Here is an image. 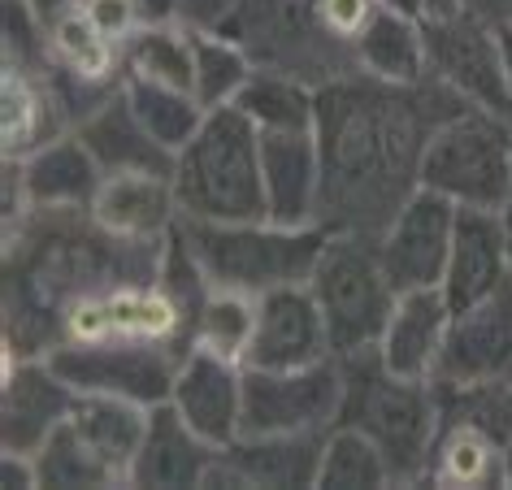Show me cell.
I'll list each match as a JSON object with an SVG mask.
<instances>
[{"label":"cell","instance_id":"5bb4252c","mask_svg":"<svg viewBox=\"0 0 512 490\" xmlns=\"http://www.w3.org/2000/svg\"><path fill=\"white\" fill-rule=\"evenodd\" d=\"M74 386L48 356H22L5 347V386H0V443L9 451H40L44 438L70 417Z\"/></svg>","mask_w":512,"mask_h":490},{"label":"cell","instance_id":"ac0fdd59","mask_svg":"<svg viewBox=\"0 0 512 490\" xmlns=\"http://www.w3.org/2000/svg\"><path fill=\"white\" fill-rule=\"evenodd\" d=\"M326 434H239L217 451L204 486H317Z\"/></svg>","mask_w":512,"mask_h":490},{"label":"cell","instance_id":"ba28073f","mask_svg":"<svg viewBox=\"0 0 512 490\" xmlns=\"http://www.w3.org/2000/svg\"><path fill=\"white\" fill-rule=\"evenodd\" d=\"M343 412V360L243 373V434H326Z\"/></svg>","mask_w":512,"mask_h":490},{"label":"cell","instance_id":"ffe728a7","mask_svg":"<svg viewBox=\"0 0 512 490\" xmlns=\"http://www.w3.org/2000/svg\"><path fill=\"white\" fill-rule=\"evenodd\" d=\"M504 282H512V256L504 230H499V217L491 209H460L452 252H447L443 269V295L452 304V313L495 295Z\"/></svg>","mask_w":512,"mask_h":490},{"label":"cell","instance_id":"b9f144b4","mask_svg":"<svg viewBox=\"0 0 512 490\" xmlns=\"http://www.w3.org/2000/svg\"><path fill=\"white\" fill-rule=\"evenodd\" d=\"M378 5L391 9V14H404V18L426 22V0H378Z\"/></svg>","mask_w":512,"mask_h":490},{"label":"cell","instance_id":"e575fe53","mask_svg":"<svg viewBox=\"0 0 512 490\" xmlns=\"http://www.w3.org/2000/svg\"><path fill=\"white\" fill-rule=\"evenodd\" d=\"M35 464H40V486H61V490L118 486V477L105 469V460L83 443L70 421H61L57 430L44 438V447L35 451Z\"/></svg>","mask_w":512,"mask_h":490},{"label":"cell","instance_id":"f6af8a7d","mask_svg":"<svg viewBox=\"0 0 512 490\" xmlns=\"http://www.w3.org/2000/svg\"><path fill=\"white\" fill-rule=\"evenodd\" d=\"M504 486H512V443L504 451Z\"/></svg>","mask_w":512,"mask_h":490},{"label":"cell","instance_id":"d6986e66","mask_svg":"<svg viewBox=\"0 0 512 490\" xmlns=\"http://www.w3.org/2000/svg\"><path fill=\"white\" fill-rule=\"evenodd\" d=\"M18 165V183L31 213H87L96 200L105 170L79 131H61L57 139L31 148L27 157H9Z\"/></svg>","mask_w":512,"mask_h":490},{"label":"cell","instance_id":"cb8c5ba5","mask_svg":"<svg viewBox=\"0 0 512 490\" xmlns=\"http://www.w3.org/2000/svg\"><path fill=\"white\" fill-rule=\"evenodd\" d=\"M74 131L92 148V157L100 161L105 174H170L174 170V157L144 131V122L135 118L122 87L105 105H96L87 113Z\"/></svg>","mask_w":512,"mask_h":490},{"label":"cell","instance_id":"3957f363","mask_svg":"<svg viewBox=\"0 0 512 490\" xmlns=\"http://www.w3.org/2000/svg\"><path fill=\"white\" fill-rule=\"evenodd\" d=\"M170 178L187 222L270 217L261 183V131L235 105L209 109L196 139L174 157Z\"/></svg>","mask_w":512,"mask_h":490},{"label":"cell","instance_id":"52a82bcc","mask_svg":"<svg viewBox=\"0 0 512 490\" xmlns=\"http://www.w3.org/2000/svg\"><path fill=\"white\" fill-rule=\"evenodd\" d=\"M105 343V339H139L165 343L187 352L191 347V313L152 278H122L113 287L83 291L61 308V343Z\"/></svg>","mask_w":512,"mask_h":490},{"label":"cell","instance_id":"8fae6325","mask_svg":"<svg viewBox=\"0 0 512 490\" xmlns=\"http://www.w3.org/2000/svg\"><path fill=\"white\" fill-rule=\"evenodd\" d=\"M456 204L443 200L430 187H413L400 200V209L387 217V226L378 230V256L387 265L391 282L400 291H443V269L447 252H452L456 235Z\"/></svg>","mask_w":512,"mask_h":490},{"label":"cell","instance_id":"f35d334b","mask_svg":"<svg viewBox=\"0 0 512 490\" xmlns=\"http://www.w3.org/2000/svg\"><path fill=\"white\" fill-rule=\"evenodd\" d=\"M139 22L144 27H165V22H183V0H135Z\"/></svg>","mask_w":512,"mask_h":490},{"label":"cell","instance_id":"7402d4cb","mask_svg":"<svg viewBox=\"0 0 512 490\" xmlns=\"http://www.w3.org/2000/svg\"><path fill=\"white\" fill-rule=\"evenodd\" d=\"M217 460V447L209 438H200L191 425L183 421L170 399L148 408V430L139 443V456L131 464V482L126 486H204Z\"/></svg>","mask_w":512,"mask_h":490},{"label":"cell","instance_id":"4dcf8cb0","mask_svg":"<svg viewBox=\"0 0 512 490\" xmlns=\"http://www.w3.org/2000/svg\"><path fill=\"white\" fill-rule=\"evenodd\" d=\"M122 70L131 79H152L191 92V79H196V27L191 22L139 27L122 44Z\"/></svg>","mask_w":512,"mask_h":490},{"label":"cell","instance_id":"2e32d148","mask_svg":"<svg viewBox=\"0 0 512 490\" xmlns=\"http://www.w3.org/2000/svg\"><path fill=\"white\" fill-rule=\"evenodd\" d=\"M261 183L265 213L283 226L322 222V144L317 131H261Z\"/></svg>","mask_w":512,"mask_h":490},{"label":"cell","instance_id":"277c9868","mask_svg":"<svg viewBox=\"0 0 512 490\" xmlns=\"http://www.w3.org/2000/svg\"><path fill=\"white\" fill-rule=\"evenodd\" d=\"M183 235L209 278V287L265 295L287 282H309L330 226H283L270 217L252 222H187Z\"/></svg>","mask_w":512,"mask_h":490},{"label":"cell","instance_id":"d4e9b609","mask_svg":"<svg viewBox=\"0 0 512 490\" xmlns=\"http://www.w3.org/2000/svg\"><path fill=\"white\" fill-rule=\"evenodd\" d=\"M61 131H70V122L48 83V70L5 61V74H0V148L5 157H27L31 148L57 139Z\"/></svg>","mask_w":512,"mask_h":490},{"label":"cell","instance_id":"4316f807","mask_svg":"<svg viewBox=\"0 0 512 490\" xmlns=\"http://www.w3.org/2000/svg\"><path fill=\"white\" fill-rule=\"evenodd\" d=\"M504 451L491 430L473 425L465 417H443L439 438L430 447L426 482L447 490H478V486H504Z\"/></svg>","mask_w":512,"mask_h":490},{"label":"cell","instance_id":"8992f818","mask_svg":"<svg viewBox=\"0 0 512 490\" xmlns=\"http://www.w3.org/2000/svg\"><path fill=\"white\" fill-rule=\"evenodd\" d=\"M309 287L322 304L335 356H356L378 347L391 308L400 300V287L391 282L378 256V239L361 235V230H330L309 274Z\"/></svg>","mask_w":512,"mask_h":490},{"label":"cell","instance_id":"ab89813d","mask_svg":"<svg viewBox=\"0 0 512 490\" xmlns=\"http://www.w3.org/2000/svg\"><path fill=\"white\" fill-rule=\"evenodd\" d=\"M473 0H426V22H447V18H460L469 14Z\"/></svg>","mask_w":512,"mask_h":490},{"label":"cell","instance_id":"603a6c76","mask_svg":"<svg viewBox=\"0 0 512 490\" xmlns=\"http://www.w3.org/2000/svg\"><path fill=\"white\" fill-rule=\"evenodd\" d=\"M348 66L374 83L391 87H417L430 79V48H426V22L374 9L369 27L356 35L348 48Z\"/></svg>","mask_w":512,"mask_h":490},{"label":"cell","instance_id":"ee69618b","mask_svg":"<svg viewBox=\"0 0 512 490\" xmlns=\"http://www.w3.org/2000/svg\"><path fill=\"white\" fill-rule=\"evenodd\" d=\"M499 217V230H504V243H508V256H512V191H508V200L495 209Z\"/></svg>","mask_w":512,"mask_h":490},{"label":"cell","instance_id":"d6a6232c","mask_svg":"<svg viewBox=\"0 0 512 490\" xmlns=\"http://www.w3.org/2000/svg\"><path fill=\"white\" fill-rule=\"evenodd\" d=\"M252 74H256V57L239 40H230V35L213 27H196V79H191V92H196L204 109L235 105Z\"/></svg>","mask_w":512,"mask_h":490},{"label":"cell","instance_id":"1f68e13d","mask_svg":"<svg viewBox=\"0 0 512 490\" xmlns=\"http://www.w3.org/2000/svg\"><path fill=\"white\" fill-rule=\"evenodd\" d=\"M382 486H395V477L378 443L356 430V425L335 421L326 430L317 490H382Z\"/></svg>","mask_w":512,"mask_h":490},{"label":"cell","instance_id":"74e56055","mask_svg":"<svg viewBox=\"0 0 512 490\" xmlns=\"http://www.w3.org/2000/svg\"><path fill=\"white\" fill-rule=\"evenodd\" d=\"M0 486L9 490H35L40 486V464H35V451H0Z\"/></svg>","mask_w":512,"mask_h":490},{"label":"cell","instance_id":"9c48e42d","mask_svg":"<svg viewBox=\"0 0 512 490\" xmlns=\"http://www.w3.org/2000/svg\"><path fill=\"white\" fill-rule=\"evenodd\" d=\"M178 347L139 343V339H105V343H57L48 360L79 395H118L135 404H165L174 391Z\"/></svg>","mask_w":512,"mask_h":490},{"label":"cell","instance_id":"5b68a950","mask_svg":"<svg viewBox=\"0 0 512 490\" xmlns=\"http://www.w3.org/2000/svg\"><path fill=\"white\" fill-rule=\"evenodd\" d=\"M417 187L439 191L456 209H499L512 191V122L460 105L434 122L417 161Z\"/></svg>","mask_w":512,"mask_h":490},{"label":"cell","instance_id":"7c38bea8","mask_svg":"<svg viewBox=\"0 0 512 490\" xmlns=\"http://www.w3.org/2000/svg\"><path fill=\"white\" fill-rule=\"evenodd\" d=\"M335 356L322 304L309 282H287L256 295V330L248 347V369H309Z\"/></svg>","mask_w":512,"mask_h":490},{"label":"cell","instance_id":"83f0119b","mask_svg":"<svg viewBox=\"0 0 512 490\" xmlns=\"http://www.w3.org/2000/svg\"><path fill=\"white\" fill-rule=\"evenodd\" d=\"M48 40V66L61 74H74L83 83H100V87H122L126 70H122V44L109 40L105 31L92 22V14L74 0L61 14L44 27Z\"/></svg>","mask_w":512,"mask_h":490},{"label":"cell","instance_id":"7a4b0ae2","mask_svg":"<svg viewBox=\"0 0 512 490\" xmlns=\"http://www.w3.org/2000/svg\"><path fill=\"white\" fill-rule=\"evenodd\" d=\"M343 360V412L339 421L356 425L378 443L395 482H426L430 447L443 425V399L434 382L400 378L382 365L378 347Z\"/></svg>","mask_w":512,"mask_h":490},{"label":"cell","instance_id":"d590c367","mask_svg":"<svg viewBox=\"0 0 512 490\" xmlns=\"http://www.w3.org/2000/svg\"><path fill=\"white\" fill-rule=\"evenodd\" d=\"M378 0H313L309 5V18L322 40H330L335 48H348L356 44V35L369 27V18H374Z\"/></svg>","mask_w":512,"mask_h":490},{"label":"cell","instance_id":"836d02e7","mask_svg":"<svg viewBox=\"0 0 512 490\" xmlns=\"http://www.w3.org/2000/svg\"><path fill=\"white\" fill-rule=\"evenodd\" d=\"M252 330H256V295L209 287L196 317H191V347H204V352H217L243 365L252 347Z\"/></svg>","mask_w":512,"mask_h":490},{"label":"cell","instance_id":"e0dca14e","mask_svg":"<svg viewBox=\"0 0 512 490\" xmlns=\"http://www.w3.org/2000/svg\"><path fill=\"white\" fill-rule=\"evenodd\" d=\"M87 217L118 243L161 248L183 222V209L170 174H105Z\"/></svg>","mask_w":512,"mask_h":490},{"label":"cell","instance_id":"6da1fadb","mask_svg":"<svg viewBox=\"0 0 512 490\" xmlns=\"http://www.w3.org/2000/svg\"><path fill=\"white\" fill-rule=\"evenodd\" d=\"M430 83L391 87L361 74V83L317 87V144H322V226L374 235L400 200L417 187V161L434 131L430 118H417V105L430 96Z\"/></svg>","mask_w":512,"mask_h":490},{"label":"cell","instance_id":"8d00e7d4","mask_svg":"<svg viewBox=\"0 0 512 490\" xmlns=\"http://www.w3.org/2000/svg\"><path fill=\"white\" fill-rule=\"evenodd\" d=\"M79 5L87 9V14H92L96 27L105 31L109 40H118V44H126L139 27H144V22H139L135 0H79Z\"/></svg>","mask_w":512,"mask_h":490},{"label":"cell","instance_id":"484cf974","mask_svg":"<svg viewBox=\"0 0 512 490\" xmlns=\"http://www.w3.org/2000/svg\"><path fill=\"white\" fill-rule=\"evenodd\" d=\"M87 447L105 460V469L118 477V486L131 482V464L139 456L148 430V408L135 399H118V395H79L74 391L70 417H66Z\"/></svg>","mask_w":512,"mask_h":490},{"label":"cell","instance_id":"f546056e","mask_svg":"<svg viewBox=\"0 0 512 490\" xmlns=\"http://www.w3.org/2000/svg\"><path fill=\"white\" fill-rule=\"evenodd\" d=\"M122 92H126V100H131L135 118L144 122V131L157 139V144L170 152V157H178V152H183L191 139H196L204 118H209V109H204L200 100H196V92H187V87L152 83V79H131V74H126Z\"/></svg>","mask_w":512,"mask_h":490},{"label":"cell","instance_id":"4fadbf2b","mask_svg":"<svg viewBox=\"0 0 512 490\" xmlns=\"http://www.w3.org/2000/svg\"><path fill=\"white\" fill-rule=\"evenodd\" d=\"M512 382V282L495 295L456 308L434 369V386Z\"/></svg>","mask_w":512,"mask_h":490},{"label":"cell","instance_id":"7bdbcfd3","mask_svg":"<svg viewBox=\"0 0 512 490\" xmlns=\"http://www.w3.org/2000/svg\"><path fill=\"white\" fill-rule=\"evenodd\" d=\"M27 5H31L35 14H40V18H44V27H48V22H53V18L61 14V9H66V5H74V0H27Z\"/></svg>","mask_w":512,"mask_h":490},{"label":"cell","instance_id":"9a60e30c","mask_svg":"<svg viewBox=\"0 0 512 490\" xmlns=\"http://www.w3.org/2000/svg\"><path fill=\"white\" fill-rule=\"evenodd\" d=\"M243 373H248V365L204 352V347H187L178 356L170 404L217 451L243 434Z\"/></svg>","mask_w":512,"mask_h":490},{"label":"cell","instance_id":"f1b7e54d","mask_svg":"<svg viewBox=\"0 0 512 490\" xmlns=\"http://www.w3.org/2000/svg\"><path fill=\"white\" fill-rule=\"evenodd\" d=\"M235 109L256 131H317V87L291 70L256 66Z\"/></svg>","mask_w":512,"mask_h":490},{"label":"cell","instance_id":"60d3db41","mask_svg":"<svg viewBox=\"0 0 512 490\" xmlns=\"http://www.w3.org/2000/svg\"><path fill=\"white\" fill-rule=\"evenodd\" d=\"M495 35H499V53H504V70H508V92H512V18H499Z\"/></svg>","mask_w":512,"mask_h":490},{"label":"cell","instance_id":"30bf717a","mask_svg":"<svg viewBox=\"0 0 512 490\" xmlns=\"http://www.w3.org/2000/svg\"><path fill=\"white\" fill-rule=\"evenodd\" d=\"M426 48H430V79H439L447 92H456L465 105L499 113L512 122V92L508 70L499 53L495 22L469 14L426 22Z\"/></svg>","mask_w":512,"mask_h":490},{"label":"cell","instance_id":"44dd1931","mask_svg":"<svg viewBox=\"0 0 512 490\" xmlns=\"http://www.w3.org/2000/svg\"><path fill=\"white\" fill-rule=\"evenodd\" d=\"M447 326H452V304H447V295L439 287L400 291V300H395L387 317V330L378 339L382 365L391 373H400V378L434 382Z\"/></svg>","mask_w":512,"mask_h":490}]
</instances>
